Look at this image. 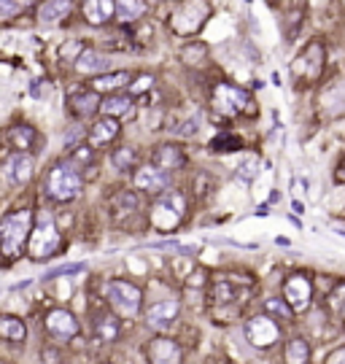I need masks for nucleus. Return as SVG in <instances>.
I'll list each match as a JSON object with an SVG mask.
<instances>
[{
	"label": "nucleus",
	"instance_id": "nucleus-16",
	"mask_svg": "<svg viewBox=\"0 0 345 364\" xmlns=\"http://www.w3.org/2000/svg\"><path fill=\"white\" fill-rule=\"evenodd\" d=\"M33 170H36V160L33 154H22V151H14L8 160H6V181L14 183V186H24V183L33 179Z\"/></svg>",
	"mask_w": 345,
	"mask_h": 364
},
{
	"label": "nucleus",
	"instance_id": "nucleus-6",
	"mask_svg": "<svg viewBox=\"0 0 345 364\" xmlns=\"http://www.w3.org/2000/svg\"><path fill=\"white\" fill-rule=\"evenodd\" d=\"M213 108L224 116H240V114H256V103L254 98L232 84H216L213 89Z\"/></svg>",
	"mask_w": 345,
	"mask_h": 364
},
{
	"label": "nucleus",
	"instance_id": "nucleus-31",
	"mask_svg": "<svg viewBox=\"0 0 345 364\" xmlns=\"http://www.w3.org/2000/svg\"><path fill=\"white\" fill-rule=\"evenodd\" d=\"M264 313L273 316L275 321H291L294 319V310L289 308V303L286 300H275V297L264 300Z\"/></svg>",
	"mask_w": 345,
	"mask_h": 364
},
{
	"label": "nucleus",
	"instance_id": "nucleus-12",
	"mask_svg": "<svg viewBox=\"0 0 345 364\" xmlns=\"http://www.w3.org/2000/svg\"><path fill=\"white\" fill-rule=\"evenodd\" d=\"M135 189L143 195H164L170 189V173L157 165H143L135 170Z\"/></svg>",
	"mask_w": 345,
	"mask_h": 364
},
{
	"label": "nucleus",
	"instance_id": "nucleus-14",
	"mask_svg": "<svg viewBox=\"0 0 345 364\" xmlns=\"http://www.w3.org/2000/svg\"><path fill=\"white\" fill-rule=\"evenodd\" d=\"M92 335L102 345H111L122 335V321L114 310H95L92 313Z\"/></svg>",
	"mask_w": 345,
	"mask_h": 364
},
{
	"label": "nucleus",
	"instance_id": "nucleus-35",
	"mask_svg": "<svg viewBox=\"0 0 345 364\" xmlns=\"http://www.w3.org/2000/svg\"><path fill=\"white\" fill-rule=\"evenodd\" d=\"M92 160H95V149L76 146V151H73V157H70V165H73V167H82V165H89Z\"/></svg>",
	"mask_w": 345,
	"mask_h": 364
},
{
	"label": "nucleus",
	"instance_id": "nucleus-33",
	"mask_svg": "<svg viewBox=\"0 0 345 364\" xmlns=\"http://www.w3.org/2000/svg\"><path fill=\"white\" fill-rule=\"evenodd\" d=\"M86 270V264L79 262V264H62V267H54V270H49L46 275H43V281H54V278H60V275H76V273H84Z\"/></svg>",
	"mask_w": 345,
	"mask_h": 364
},
{
	"label": "nucleus",
	"instance_id": "nucleus-7",
	"mask_svg": "<svg viewBox=\"0 0 345 364\" xmlns=\"http://www.w3.org/2000/svg\"><path fill=\"white\" fill-rule=\"evenodd\" d=\"M210 17V3L208 0H186L181 8L173 14V30L178 36H194L205 27Z\"/></svg>",
	"mask_w": 345,
	"mask_h": 364
},
{
	"label": "nucleus",
	"instance_id": "nucleus-4",
	"mask_svg": "<svg viewBox=\"0 0 345 364\" xmlns=\"http://www.w3.org/2000/svg\"><path fill=\"white\" fill-rule=\"evenodd\" d=\"M60 243H62L60 227L54 224V219L41 216V219H38V224L33 227V235H30V241H27L30 259H36V262H46V259H52V257L57 254Z\"/></svg>",
	"mask_w": 345,
	"mask_h": 364
},
{
	"label": "nucleus",
	"instance_id": "nucleus-17",
	"mask_svg": "<svg viewBox=\"0 0 345 364\" xmlns=\"http://www.w3.org/2000/svg\"><path fill=\"white\" fill-rule=\"evenodd\" d=\"M151 165L162 167L167 173L181 170L183 165H186V151H183L178 143H160L154 149V154H151Z\"/></svg>",
	"mask_w": 345,
	"mask_h": 364
},
{
	"label": "nucleus",
	"instance_id": "nucleus-15",
	"mask_svg": "<svg viewBox=\"0 0 345 364\" xmlns=\"http://www.w3.org/2000/svg\"><path fill=\"white\" fill-rule=\"evenodd\" d=\"M146 356H148V362L151 364H181L183 348L176 343V340L157 335V338L148 343V348H146Z\"/></svg>",
	"mask_w": 345,
	"mask_h": 364
},
{
	"label": "nucleus",
	"instance_id": "nucleus-22",
	"mask_svg": "<svg viewBox=\"0 0 345 364\" xmlns=\"http://www.w3.org/2000/svg\"><path fill=\"white\" fill-rule=\"evenodd\" d=\"M310 343L305 338H289L284 345V362L286 364H310Z\"/></svg>",
	"mask_w": 345,
	"mask_h": 364
},
{
	"label": "nucleus",
	"instance_id": "nucleus-26",
	"mask_svg": "<svg viewBox=\"0 0 345 364\" xmlns=\"http://www.w3.org/2000/svg\"><path fill=\"white\" fill-rule=\"evenodd\" d=\"M70 8H73V3H70V0H46L41 8H38V20H41L43 24L60 22L70 14Z\"/></svg>",
	"mask_w": 345,
	"mask_h": 364
},
{
	"label": "nucleus",
	"instance_id": "nucleus-25",
	"mask_svg": "<svg viewBox=\"0 0 345 364\" xmlns=\"http://www.w3.org/2000/svg\"><path fill=\"white\" fill-rule=\"evenodd\" d=\"M27 338V326L17 316H0V340L8 343H24Z\"/></svg>",
	"mask_w": 345,
	"mask_h": 364
},
{
	"label": "nucleus",
	"instance_id": "nucleus-43",
	"mask_svg": "<svg viewBox=\"0 0 345 364\" xmlns=\"http://www.w3.org/2000/svg\"><path fill=\"white\" fill-rule=\"evenodd\" d=\"M343 319H345V310H343Z\"/></svg>",
	"mask_w": 345,
	"mask_h": 364
},
{
	"label": "nucleus",
	"instance_id": "nucleus-41",
	"mask_svg": "<svg viewBox=\"0 0 345 364\" xmlns=\"http://www.w3.org/2000/svg\"><path fill=\"white\" fill-rule=\"evenodd\" d=\"M176 132H178V135H194V132H197V119L183 121V124L178 127V130H176Z\"/></svg>",
	"mask_w": 345,
	"mask_h": 364
},
{
	"label": "nucleus",
	"instance_id": "nucleus-8",
	"mask_svg": "<svg viewBox=\"0 0 345 364\" xmlns=\"http://www.w3.org/2000/svg\"><path fill=\"white\" fill-rule=\"evenodd\" d=\"M281 324L275 321L273 316H267V313H259V316H254V319H248L245 321V340L254 345V348H273V345L281 340Z\"/></svg>",
	"mask_w": 345,
	"mask_h": 364
},
{
	"label": "nucleus",
	"instance_id": "nucleus-20",
	"mask_svg": "<svg viewBox=\"0 0 345 364\" xmlns=\"http://www.w3.org/2000/svg\"><path fill=\"white\" fill-rule=\"evenodd\" d=\"M119 130H122V124H119V119H111V116H102V119H98L92 127H89V143L92 146H105V143H111L116 135H119Z\"/></svg>",
	"mask_w": 345,
	"mask_h": 364
},
{
	"label": "nucleus",
	"instance_id": "nucleus-2",
	"mask_svg": "<svg viewBox=\"0 0 345 364\" xmlns=\"http://www.w3.org/2000/svg\"><path fill=\"white\" fill-rule=\"evenodd\" d=\"M82 173H79V167H73L70 162H57V165H52V170H49V176H46V192H49V197L57 202H70L79 197V192H82Z\"/></svg>",
	"mask_w": 345,
	"mask_h": 364
},
{
	"label": "nucleus",
	"instance_id": "nucleus-1",
	"mask_svg": "<svg viewBox=\"0 0 345 364\" xmlns=\"http://www.w3.org/2000/svg\"><path fill=\"white\" fill-rule=\"evenodd\" d=\"M186 211H189V202L183 197V192H173L167 189L160 200L151 205V224L160 229V232H176L186 219Z\"/></svg>",
	"mask_w": 345,
	"mask_h": 364
},
{
	"label": "nucleus",
	"instance_id": "nucleus-36",
	"mask_svg": "<svg viewBox=\"0 0 345 364\" xmlns=\"http://www.w3.org/2000/svg\"><path fill=\"white\" fill-rule=\"evenodd\" d=\"M41 364H65V356L57 345H46L41 351Z\"/></svg>",
	"mask_w": 345,
	"mask_h": 364
},
{
	"label": "nucleus",
	"instance_id": "nucleus-23",
	"mask_svg": "<svg viewBox=\"0 0 345 364\" xmlns=\"http://www.w3.org/2000/svg\"><path fill=\"white\" fill-rule=\"evenodd\" d=\"M76 68L82 73H98V76H102L111 68V60L105 54H100V52H95V49H84V54L76 60Z\"/></svg>",
	"mask_w": 345,
	"mask_h": 364
},
{
	"label": "nucleus",
	"instance_id": "nucleus-19",
	"mask_svg": "<svg viewBox=\"0 0 345 364\" xmlns=\"http://www.w3.org/2000/svg\"><path fill=\"white\" fill-rule=\"evenodd\" d=\"M68 105H70V114L79 116V119L82 116H92L100 108V95L95 89H82V92H73L68 98Z\"/></svg>",
	"mask_w": 345,
	"mask_h": 364
},
{
	"label": "nucleus",
	"instance_id": "nucleus-5",
	"mask_svg": "<svg viewBox=\"0 0 345 364\" xmlns=\"http://www.w3.org/2000/svg\"><path fill=\"white\" fill-rule=\"evenodd\" d=\"M105 300L111 305V310L116 316L132 319L141 313L143 294L138 286H132L130 281H108L105 283Z\"/></svg>",
	"mask_w": 345,
	"mask_h": 364
},
{
	"label": "nucleus",
	"instance_id": "nucleus-13",
	"mask_svg": "<svg viewBox=\"0 0 345 364\" xmlns=\"http://www.w3.org/2000/svg\"><path fill=\"white\" fill-rule=\"evenodd\" d=\"M79 329H82L79 319L65 308H54V310L46 313V332L54 340H70V338L79 335Z\"/></svg>",
	"mask_w": 345,
	"mask_h": 364
},
{
	"label": "nucleus",
	"instance_id": "nucleus-34",
	"mask_svg": "<svg viewBox=\"0 0 345 364\" xmlns=\"http://www.w3.org/2000/svg\"><path fill=\"white\" fill-rule=\"evenodd\" d=\"M326 305H329V310H332V313H343L345 310V283H337V286H335V291H329V300H326Z\"/></svg>",
	"mask_w": 345,
	"mask_h": 364
},
{
	"label": "nucleus",
	"instance_id": "nucleus-32",
	"mask_svg": "<svg viewBox=\"0 0 345 364\" xmlns=\"http://www.w3.org/2000/svg\"><path fill=\"white\" fill-rule=\"evenodd\" d=\"M135 149H130V146H119V149H114V154H111V162H114V167L116 170H122V173H127V170H132L135 167Z\"/></svg>",
	"mask_w": 345,
	"mask_h": 364
},
{
	"label": "nucleus",
	"instance_id": "nucleus-29",
	"mask_svg": "<svg viewBox=\"0 0 345 364\" xmlns=\"http://www.w3.org/2000/svg\"><path fill=\"white\" fill-rule=\"evenodd\" d=\"M243 149V138L235 132H222L210 141V151L213 154H229V151H240Z\"/></svg>",
	"mask_w": 345,
	"mask_h": 364
},
{
	"label": "nucleus",
	"instance_id": "nucleus-39",
	"mask_svg": "<svg viewBox=\"0 0 345 364\" xmlns=\"http://www.w3.org/2000/svg\"><path fill=\"white\" fill-rule=\"evenodd\" d=\"M254 176H256V160L240 165V173H238V179H240V181H251Z\"/></svg>",
	"mask_w": 345,
	"mask_h": 364
},
{
	"label": "nucleus",
	"instance_id": "nucleus-37",
	"mask_svg": "<svg viewBox=\"0 0 345 364\" xmlns=\"http://www.w3.org/2000/svg\"><path fill=\"white\" fill-rule=\"evenodd\" d=\"M22 11L20 0H0V20H11Z\"/></svg>",
	"mask_w": 345,
	"mask_h": 364
},
{
	"label": "nucleus",
	"instance_id": "nucleus-24",
	"mask_svg": "<svg viewBox=\"0 0 345 364\" xmlns=\"http://www.w3.org/2000/svg\"><path fill=\"white\" fill-rule=\"evenodd\" d=\"M102 116H111V119H124L130 111H132V98L130 95H108L100 103Z\"/></svg>",
	"mask_w": 345,
	"mask_h": 364
},
{
	"label": "nucleus",
	"instance_id": "nucleus-10",
	"mask_svg": "<svg viewBox=\"0 0 345 364\" xmlns=\"http://www.w3.org/2000/svg\"><path fill=\"white\" fill-rule=\"evenodd\" d=\"M284 300L294 313H305L313 303V281L302 273L289 275L284 283Z\"/></svg>",
	"mask_w": 345,
	"mask_h": 364
},
{
	"label": "nucleus",
	"instance_id": "nucleus-30",
	"mask_svg": "<svg viewBox=\"0 0 345 364\" xmlns=\"http://www.w3.org/2000/svg\"><path fill=\"white\" fill-rule=\"evenodd\" d=\"M213 300L219 305H229L238 300V289H235L232 278H219L213 283Z\"/></svg>",
	"mask_w": 345,
	"mask_h": 364
},
{
	"label": "nucleus",
	"instance_id": "nucleus-28",
	"mask_svg": "<svg viewBox=\"0 0 345 364\" xmlns=\"http://www.w3.org/2000/svg\"><path fill=\"white\" fill-rule=\"evenodd\" d=\"M116 3V20L135 22L146 14V0H114Z\"/></svg>",
	"mask_w": 345,
	"mask_h": 364
},
{
	"label": "nucleus",
	"instance_id": "nucleus-11",
	"mask_svg": "<svg viewBox=\"0 0 345 364\" xmlns=\"http://www.w3.org/2000/svg\"><path fill=\"white\" fill-rule=\"evenodd\" d=\"M178 313H181V303H178L176 297L157 300L154 305L146 308V324H148L151 329H157V332H164V329H170V326L176 324Z\"/></svg>",
	"mask_w": 345,
	"mask_h": 364
},
{
	"label": "nucleus",
	"instance_id": "nucleus-40",
	"mask_svg": "<svg viewBox=\"0 0 345 364\" xmlns=\"http://www.w3.org/2000/svg\"><path fill=\"white\" fill-rule=\"evenodd\" d=\"M326 364H345V345L335 348V351L326 356Z\"/></svg>",
	"mask_w": 345,
	"mask_h": 364
},
{
	"label": "nucleus",
	"instance_id": "nucleus-9",
	"mask_svg": "<svg viewBox=\"0 0 345 364\" xmlns=\"http://www.w3.org/2000/svg\"><path fill=\"white\" fill-rule=\"evenodd\" d=\"M324 43L313 40L305 46V52L291 62V73L297 81H316L324 70Z\"/></svg>",
	"mask_w": 345,
	"mask_h": 364
},
{
	"label": "nucleus",
	"instance_id": "nucleus-18",
	"mask_svg": "<svg viewBox=\"0 0 345 364\" xmlns=\"http://www.w3.org/2000/svg\"><path fill=\"white\" fill-rule=\"evenodd\" d=\"M6 141L14 151H22V154H30L38 143V132L30 127V124H14L6 130Z\"/></svg>",
	"mask_w": 345,
	"mask_h": 364
},
{
	"label": "nucleus",
	"instance_id": "nucleus-21",
	"mask_svg": "<svg viewBox=\"0 0 345 364\" xmlns=\"http://www.w3.org/2000/svg\"><path fill=\"white\" fill-rule=\"evenodd\" d=\"M84 17L89 24H105L116 17V3L114 0H86L84 3Z\"/></svg>",
	"mask_w": 345,
	"mask_h": 364
},
{
	"label": "nucleus",
	"instance_id": "nucleus-38",
	"mask_svg": "<svg viewBox=\"0 0 345 364\" xmlns=\"http://www.w3.org/2000/svg\"><path fill=\"white\" fill-rule=\"evenodd\" d=\"M151 84H154V76H141V79H135L132 84H130V92H135V95L148 92V89H151Z\"/></svg>",
	"mask_w": 345,
	"mask_h": 364
},
{
	"label": "nucleus",
	"instance_id": "nucleus-42",
	"mask_svg": "<svg viewBox=\"0 0 345 364\" xmlns=\"http://www.w3.org/2000/svg\"><path fill=\"white\" fill-rule=\"evenodd\" d=\"M335 183H345V154H343V160L337 162V167H335Z\"/></svg>",
	"mask_w": 345,
	"mask_h": 364
},
{
	"label": "nucleus",
	"instance_id": "nucleus-27",
	"mask_svg": "<svg viewBox=\"0 0 345 364\" xmlns=\"http://www.w3.org/2000/svg\"><path fill=\"white\" fill-rule=\"evenodd\" d=\"M132 76L127 70H119V73H102V76H95L92 81V89L100 95V92H114V89H122V86H130Z\"/></svg>",
	"mask_w": 345,
	"mask_h": 364
},
{
	"label": "nucleus",
	"instance_id": "nucleus-3",
	"mask_svg": "<svg viewBox=\"0 0 345 364\" xmlns=\"http://www.w3.org/2000/svg\"><path fill=\"white\" fill-rule=\"evenodd\" d=\"M30 227H33V211H17L0 219V248L6 257H20L24 241H30Z\"/></svg>",
	"mask_w": 345,
	"mask_h": 364
}]
</instances>
